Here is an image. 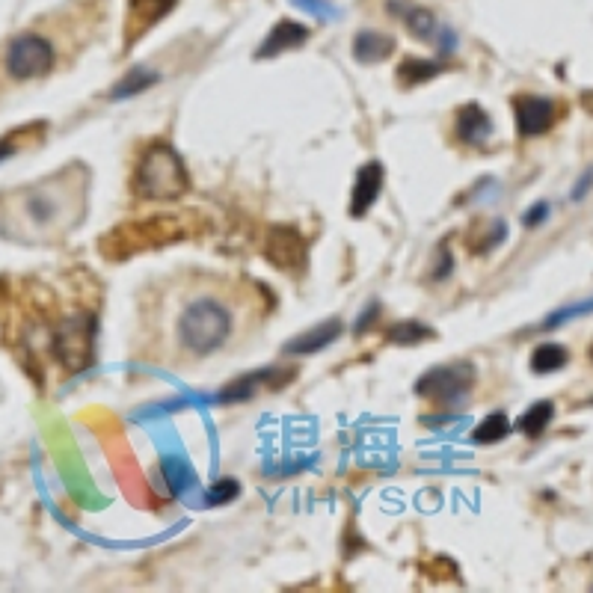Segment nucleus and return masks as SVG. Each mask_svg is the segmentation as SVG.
Segmentation results:
<instances>
[{
	"mask_svg": "<svg viewBox=\"0 0 593 593\" xmlns=\"http://www.w3.org/2000/svg\"><path fill=\"white\" fill-rule=\"evenodd\" d=\"M89 172L81 164L0 196V235L15 244L63 241L86 214Z\"/></svg>",
	"mask_w": 593,
	"mask_h": 593,
	"instance_id": "f257e3e1",
	"label": "nucleus"
},
{
	"mask_svg": "<svg viewBox=\"0 0 593 593\" xmlns=\"http://www.w3.org/2000/svg\"><path fill=\"white\" fill-rule=\"evenodd\" d=\"M238 327V315L229 297L217 291L193 294L181 300L178 321H175V344L178 353L205 359L217 350H223Z\"/></svg>",
	"mask_w": 593,
	"mask_h": 593,
	"instance_id": "f03ea898",
	"label": "nucleus"
},
{
	"mask_svg": "<svg viewBox=\"0 0 593 593\" xmlns=\"http://www.w3.org/2000/svg\"><path fill=\"white\" fill-rule=\"evenodd\" d=\"M190 187L184 161L167 143H155L143 152L134 170V196L143 202H172Z\"/></svg>",
	"mask_w": 593,
	"mask_h": 593,
	"instance_id": "7ed1b4c3",
	"label": "nucleus"
},
{
	"mask_svg": "<svg viewBox=\"0 0 593 593\" xmlns=\"http://www.w3.org/2000/svg\"><path fill=\"white\" fill-rule=\"evenodd\" d=\"M57 63L54 45L42 33H18L3 54V69L12 81H39L45 78Z\"/></svg>",
	"mask_w": 593,
	"mask_h": 593,
	"instance_id": "20e7f679",
	"label": "nucleus"
},
{
	"mask_svg": "<svg viewBox=\"0 0 593 593\" xmlns=\"http://www.w3.org/2000/svg\"><path fill=\"white\" fill-rule=\"evenodd\" d=\"M92 353H95V318L78 312L66 321H60L57 333H54V356L57 362L78 374L86 371L89 362H92Z\"/></svg>",
	"mask_w": 593,
	"mask_h": 593,
	"instance_id": "39448f33",
	"label": "nucleus"
},
{
	"mask_svg": "<svg viewBox=\"0 0 593 593\" xmlns=\"http://www.w3.org/2000/svg\"><path fill=\"white\" fill-rule=\"evenodd\" d=\"M475 386V368L472 362H457V365H442L430 368L427 374L419 377L416 392L422 398L439 401V404H457L463 395H469Z\"/></svg>",
	"mask_w": 593,
	"mask_h": 593,
	"instance_id": "423d86ee",
	"label": "nucleus"
},
{
	"mask_svg": "<svg viewBox=\"0 0 593 593\" xmlns=\"http://www.w3.org/2000/svg\"><path fill=\"white\" fill-rule=\"evenodd\" d=\"M513 116L519 137H540L546 134L558 119V104L543 95H516L513 98Z\"/></svg>",
	"mask_w": 593,
	"mask_h": 593,
	"instance_id": "0eeeda50",
	"label": "nucleus"
},
{
	"mask_svg": "<svg viewBox=\"0 0 593 593\" xmlns=\"http://www.w3.org/2000/svg\"><path fill=\"white\" fill-rule=\"evenodd\" d=\"M267 255H270V261L276 267L294 273V270H300L306 264V241L300 238L297 229L282 226V229H276L270 235V250H267Z\"/></svg>",
	"mask_w": 593,
	"mask_h": 593,
	"instance_id": "6e6552de",
	"label": "nucleus"
},
{
	"mask_svg": "<svg viewBox=\"0 0 593 593\" xmlns=\"http://www.w3.org/2000/svg\"><path fill=\"white\" fill-rule=\"evenodd\" d=\"M383 178H386V172L377 161L365 164L362 170L356 172V184H353V196H350V214L353 217H365L371 211V205L377 202V196L383 190Z\"/></svg>",
	"mask_w": 593,
	"mask_h": 593,
	"instance_id": "1a4fd4ad",
	"label": "nucleus"
},
{
	"mask_svg": "<svg viewBox=\"0 0 593 593\" xmlns=\"http://www.w3.org/2000/svg\"><path fill=\"white\" fill-rule=\"evenodd\" d=\"M178 0H128V39L137 42L149 27L167 18Z\"/></svg>",
	"mask_w": 593,
	"mask_h": 593,
	"instance_id": "9d476101",
	"label": "nucleus"
},
{
	"mask_svg": "<svg viewBox=\"0 0 593 593\" xmlns=\"http://www.w3.org/2000/svg\"><path fill=\"white\" fill-rule=\"evenodd\" d=\"M306 39H309V27H303V24H297V21H279V24L270 30V36L264 39V45L255 51V57H258V60L279 57L282 51H291V48L306 45Z\"/></svg>",
	"mask_w": 593,
	"mask_h": 593,
	"instance_id": "9b49d317",
	"label": "nucleus"
},
{
	"mask_svg": "<svg viewBox=\"0 0 593 593\" xmlns=\"http://www.w3.org/2000/svg\"><path fill=\"white\" fill-rule=\"evenodd\" d=\"M454 131H457V137H460L466 146H481V143L493 134V119L484 113L481 104L472 101V104L460 107Z\"/></svg>",
	"mask_w": 593,
	"mask_h": 593,
	"instance_id": "f8f14e48",
	"label": "nucleus"
},
{
	"mask_svg": "<svg viewBox=\"0 0 593 593\" xmlns=\"http://www.w3.org/2000/svg\"><path fill=\"white\" fill-rule=\"evenodd\" d=\"M341 333H344V324H341L339 318H330V321L312 327L309 333H303V336L288 341V344H285V353H300V356L318 353V350L330 347L336 339H341Z\"/></svg>",
	"mask_w": 593,
	"mask_h": 593,
	"instance_id": "ddd939ff",
	"label": "nucleus"
},
{
	"mask_svg": "<svg viewBox=\"0 0 593 593\" xmlns=\"http://www.w3.org/2000/svg\"><path fill=\"white\" fill-rule=\"evenodd\" d=\"M288 380H291V377H279V380H276V371H273V368H264V371H258V374H247V377L235 380L232 386H226L223 395H220V401H223V404L247 401L250 395H255V389H258L261 383H270L273 389H279V386H285Z\"/></svg>",
	"mask_w": 593,
	"mask_h": 593,
	"instance_id": "4468645a",
	"label": "nucleus"
},
{
	"mask_svg": "<svg viewBox=\"0 0 593 593\" xmlns=\"http://www.w3.org/2000/svg\"><path fill=\"white\" fill-rule=\"evenodd\" d=\"M395 51V39L383 33H359L353 42V57L359 63H380Z\"/></svg>",
	"mask_w": 593,
	"mask_h": 593,
	"instance_id": "2eb2a0df",
	"label": "nucleus"
},
{
	"mask_svg": "<svg viewBox=\"0 0 593 593\" xmlns=\"http://www.w3.org/2000/svg\"><path fill=\"white\" fill-rule=\"evenodd\" d=\"M401 15H404L407 27H410L419 39H424V42H433V45H442V48H451V45H454L451 39H442V36H439V24H436L433 12L419 9V6H407Z\"/></svg>",
	"mask_w": 593,
	"mask_h": 593,
	"instance_id": "dca6fc26",
	"label": "nucleus"
},
{
	"mask_svg": "<svg viewBox=\"0 0 593 593\" xmlns=\"http://www.w3.org/2000/svg\"><path fill=\"white\" fill-rule=\"evenodd\" d=\"M567 362H570L567 347H564V344H555V341H543V344H537L534 353H531V371H534V374H555V371H561Z\"/></svg>",
	"mask_w": 593,
	"mask_h": 593,
	"instance_id": "f3484780",
	"label": "nucleus"
},
{
	"mask_svg": "<svg viewBox=\"0 0 593 593\" xmlns=\"http://www.w3.org/2000/svg\"><path fill=\"white\" fill-rule=\"evenodd\" d=\"M555 419V404L552 401H534L516 422V430L525 433L528 439H537Z\"/></svg>",
	"mask_w": 593,
	"mask_h": 593,
	"instance_id": "a211bd4d",
	"label": "nucleus"
},
{
	"mask_svg": "<svg viewBox=\"0 0 593 593\" xmlns=\"http://www.w3.org/2000/svg\"><path fill=\"white\" fill-rule=\"evenodd\" d=\"M442 69H445V66L436 63V60H416V57H407V60L401 63V69H398V81L407 86L424 84V81H430L433 75H439Z\"/></svg>",
	"mask_w": 593,
	"mask_h": 593,
	"instance_id": "6ab92c4d",
	"label": "nucleus"
},
{
	"mask_svg": "<svg viewBox=\"0 0 593 593\" xmlns=\"http://www.w3.org/2000/svg\"><path fill=\"white\" fill-rule=\"evenodd\" d=\"M510 433V419L508 413H493V416H487L484 422L475 427V433H472V439L478 442V445H493V442H502L505 436Z\"/></svg>",
	"mask_w": 593,
	"mask_h": 593,
	"instance_id": "aec40b11",
	"label": "nucleus"
},
{
	"mask_svg": "<svg viewBox=\"0 0 593 593\" xmlns=\"http://www.w3.org/2000/svg\"><path fill=\"white\" fill-rule=\"evenodd\" d=\"M152 84H158V75H155V72H149V69H143V66H134V69L119 81V86H116L110 95H113V98H128V95L146 92Z\"/></svg>",
	"mask_w": 593,
	"mask_h": 593,
	"instance_id": "412c9836",
	"label": "nucleus"
},
{
	"mask_svg": "<svg viewBox=\"0 0 593 593\" xmlns=\"http://www.w3.org/2000/svg\"><path fill=\"white\" fill-rule=\"evenodd\" d=\"M585 315H593V297H588V300H576V303H570V306H564V309H555V312L540 324V330H555V327H564V324H570V321H576V318H585Z\"/></svg>",
	"mask_w": 593,
	"mask_h": 593,
	"instance_id": "4be33fe9",
	"label": "nucleus"
},
{
	"mask_svg": "<svg viewBox=\"0 0 593 593\" xmlns=\"http://www.w3.org/2000/svg\"><path fill=\"white\" fill-rule=\"evenodd\" d=\"M386 339L392 341V344H419L424 339H433V330L424 327L422 321H401V324H395L386 333Z\"/></svg>",
	"mask_w": 593,
	"mask_h": 593,
	"instance_id": "5701e85b",
	"label": "nucleus"
},
{
	"mask_svg": "<svg viewBox=\"0 0 593 593\" xmlns=\"http://www.w3.org/2000/svg\"><path fill=\"white\" fill-rule=\"evenodd\" d=\"M238 496V481H217L214 487H208V505H223L232 502Z\"/></svg>",
	"mask_w": 593,
	"mask_h": 593,
	"instance_id": "b1692460",
	"label": "nucleus"
},
{
	"mask_svg": "<svg viewBox=\"0 0 593 593\" xmlns=\"http://www.w3.org/2000/svg\"><path fill=\"white\" fill-rule=\"evenodd\" d=\"M549 211H552V208H549V202H537L534 208H528V211H525L522 226H525V229H537V226H543V223L549 220Z\"/></svg>",
	"mask_w": 593,
	"mask_h": 593,
	"instance_id": "393cba45",
	"label": "nucleus"
},
{
	"mask_svg": "<svg viewBox=\"0 0 593 593\" xmlns=\"http://www.w3.org/2000/svg\"><path fill=\"white\" fill-rule=\"evenodd\" d=\"M294 3H297L300 9L318 15V18H333V6H330L327 0H294Z\"/></svg>",
	"mask_w": 593,
	"mask_h": 593,
	"instance_id": "a878e982",
	"label": "nucleus"
},
{
	"mask_svg": "<svg viewBox=\"0 0 593 593\" xmlns=\"http://www.w3.org/2000/svg\"><path fill=\"white\" fill-rule=\"evenodd\" d=\"M591 187H593V170H588L582 178H579V184L573 187V202H582V199L591 193Z\"/></svg>",
	"mask_w": 593,
	"mask_h": 593,
	"instance_id": "bb28decb",
	"label": "nucleus"
},
{
	"mask_svg": "<svg viewBox=\"0 0 593 593\" xmlns=\"http://www.w3.org/2000/svg\"><path fill=\"white\" fill-rule=\"evenodd\" d=\"M18 152V146L12 143V140H0V161H6L9 155H15Z\"/></svg>",
	"mask_w": 593,
	"mask_h": 593,
	"instance_id": "cd10ccee",
	"label": "nucleus"
},
{
	"mask_svg": "<svg viewBox=\"0 0 593 593\" xmlns=\"http://www.w3.org/2000/svg\"><path fill=\"white\" fill-rule=\"evenodd\" d=\"M591 362H593V344H591Z\"/></svg>",
	"mask_w": 593,
	"mask_h": 593,
	"instance_id": "c85d7f7f",
	"label": "nucleus"
}]
</instances>
